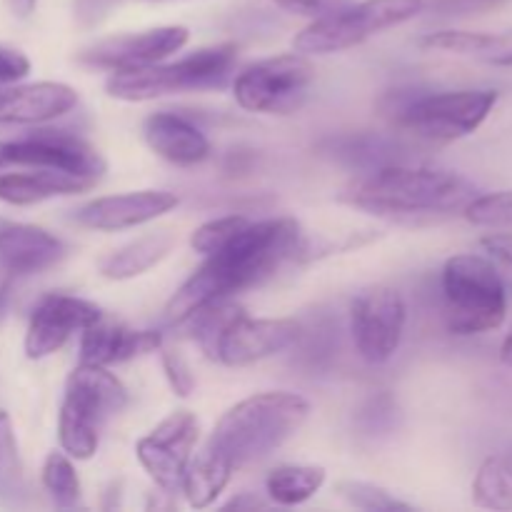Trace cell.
<instances>
[{"instance_id": "6da1fadb", "label": "cell", "mask_w": 512, "mask_h": 512, "mask_svg": "<svg viewBox=\"0 0 512 512\" xmlns=\"http://www.w3.org/2000/svg\"><path fill=\"white\" fill-rule=\"evenodd\" d=\"M300 248L303 233L293 218L248 220L223 248L205 255L203 265L175 290L165 305V320L183 325L205 305L265 283Z\"/></svg>"}, {"instance_id": "7a4b0ae2", "label": "cell", "mask_w": 512, "mask_h": 512, "mask_svg": "<svg viewBox=\"0 0 512 512\" xmlns=\"http://www.w3.org/2000/svg\"><path fill=\"white\" fill-rule=\"evenodd\" d=\"M475 195L478 188L450 170L385 163L350 183L343 200L373 215L438 218V215L463 213Z\"/></svg>"}, {"instance_id": "3957f363", "label": "cell", "mask_w": 512, "mask_h": 512, "mask_svg": "<svg viewBox=\"0 0 512 512\" xmlns=\"http://www.w3.org/2000/svg\"><path fill=\"white\" fill-rule=\"evenodd\" d=\"M310 403L298 393L273 390L235 403L210 433L205 448L240 470L283 448L305 425Z\"/></svg>"}, {"instance_id": "277c9868", "label": "cell", "mask_w": 512, "mask_h": 512, "mask_svg": "<svg viewBox=\"0 0 512 512\" xmlns=\"http://www.w3.org/2000/svg\"><path fill=\"white\" fill-rule=\"evenodd\" d=\"M128 405V388L105 365L80 363L65 380L58 413V443L68 458L90 460L110 418Z\"/></svg>"}, {"instance_id": "5b68a950", "label": "cell", "mask_w": 512, "mask_h": 512, "mask_svg": "<svg viewBox=\"0 0 512 512\" xmlns=\"http://www.w3.org/2000/svg\"><path fill=\"white\" fill-rule=\"evenodd\" d=\"M235 63H238V45H208L175 63H155L148 68L110 73L105 90L110 98L125 103H148L168 95L215 90L233 78Z\"/></svg>"}, {"instance_id": "8992f818", "label": "cell", "mask_w": 512, "mask_h": 512, "mask_svg": "<svg viewBox=\"0 0 512 512\" xmlns=\"http://www.w3.org/2000/svg\"><path fill=\"white\" fill-rule=\"evenodd\" d=\"M445 325L453 335L470 338L498 330L508 315L503 275L485 255L460 253L443 265L440 275Z\"/></svg>"}, {"instance_id": "52a82bcc", "label": "cell", "mask_w": 512, "mask_h": 512, "mask_svg": "<svg viewBox=\"0 0 512 512\" xmlns=\"http://www.w3.org/2000/svg\"><path fill=\"white\" fill-rule=\"evenodd\" d=\"M423 8L425 0H363L340 5L305 25L293 38V50L303 55L343 53L383 30L413 20Z\"/></svg>"}, {"instance_id": "ba28073f", "label": "cell", "mask_w": 512, "mask_h": 512, "mask_svg": "<svg viewBox=\"0 0 512 512\" xmlns=\"http://www.w3.org/2000/svg\"><path fill=\"white\" fill-rule=\"evenodd\" d=\"M493 88L443 90L410 98L398 108V125L430 143H453L473 135L498 105Z\"/></svg>"}, {"instance_id": "9c48e42d", "label": "cell", "mask_w": 512, "mask_h": 512, "mask_svg": "<svg viewBox=\"0 0 512 512\" xmlns=\"http://www.w3.org/2000/svg\"><path fill=\"white\" fill-rule=\"evenodd\" d=\"M315 83L310 55L285 53L258 60L233 80V98L248 113L293 115L308 100Z\"/></svg>"}, {"instance_id": "30bf717a", "label": "cell", "mask_w": 512, "mask_h": 512, "mask_svg": "<svg viewBox=\"0 0 512 512\" xmlns=\"http://www.w3.org/2000/svg\"><path fill=\"white\" fill-rule=\"evenodd\" d=\"M408 323V305L400 290L390 285H370L360 290L350 308V330L360 358L383 365L398 353Z\"/></svg>"}, {"instance_id": "8fae6325", "label": "cell", "mask_w": 512, "mask_h": 512, "mask_svg": "<svg viewBox=\"0 0 512 512\" xmlns=\"http://www.w3.org/2000/svg\"><path fill=\"white\" fill-rule=\"evenodd\" d=\"M50 168L98 183L105 160L88 140L68 130H35L18 140H0V173L5 168Z\"/></svg>"}, {"instance_id": "7c38bea8", "label": "cell", "mask_w": 512, "mask_h": 512, "mask_svg": "<svg viewBox=\"0 0 512 512\" xmlns=\"http://www.w3.org/2000/svg\"><path fill=\"white\" fill-rule=\"evenodd\" d=\"M200 423L190 410H175L135 443V458L158 490L175 495L198 443Z\"/></svg>"}, {"instance_id": "4fadbf2b", "label": "cell", "mask_w": 512, "mask_h": 512, "mask_svg": "<svg viewBox=\"0 0 512 512\" xmlns=\"http://www.w3.org/2000/svg\"><path fill=\"white\" fill-rule=\"evenodd\" d=\"M303 338V325L290 318H250L243 308L233 315L215 343L210 360L245 368L285 353Z\"/></svg>"}, {"instance_id": "5bb4252c", "label": "cell", "mask_w": 512, "mask_h": 512, "mask_svg": "<svg viewBox=\"0 0 512 512\" xmlns=\"http://www.w3.org/2000/svg\"><path fill=\"white\" fill-rule=\"evenodd\" d=\"M190 30L185 25H160L140 33L115 35L88 45L78 53V60L90 68L120 73V70L148 68L163 63L170 55L180 53L188 45Z\"/></svg>"}, {"instance_id": "9a60e30c", "label": "cell", "mask_w": 512, "mask_h": 512, "mask_svg": "<svg viewBox=\"0 0 512 512\" xmlns=\"http://www.w3.org/2000/svg\"><path fill=\"white\" fill-rule=\"evenodd\" d=\"M103 310L78 295L50 293L30 313L23 350L30 360H43L65 348L75 333L98 320Z\"/></svg>"}, {"instance_id": "2e32d148", "label": "cell", "mask_w": 512, "mask_h": 512, "mask_svg": "<svg viewBox=\"0 0 512 512\" xmlns=\"http://www.w3.org/2000/svg\"><path fill=\"white\" fill-rule=\"evenodd\" d=\"M180 198L170 190H130L120 195H103L75 210V223L98 233L140 228L178 208Z\"/></svg>"}, {"instance_id": "e0dca14e", "label": "cell", "mask_w": 512, "mask_h": 512, "mask_svg": "<svg viewBox=\"0 0 512 512\" xmlns=\"http://www.w3.org/2000/svg\"><path fill=\"white\" fill-rule=\"evenodd\" d=\"M163 348V335L158 330H135L125 323L100 315L98 320L80 330V363L120 365L140 355Z\"/></svg>"}, {"instance_id": "ac0fdd59", "label": "cell", "mask_w": 512, "mask_h": 512, "mask_svg": "<svg viewBox=\"0 0 512 512\" xmlns=\"http://www.w3.org/2000/svg\"><path fill=\"white\" fill-rule=\"evenodd\" d=\"M78 105V90L68 83H25L0 88V128L3 125H43L63 118Z\"/></svg>"}, {"instance_id": "d6986e66", "label": "cell", "mask_w": 512, "mask_h": 512, "mask_svg": "<svg viewBox=\"0 0 512 512\" xmlns=\"http://www.w3.org/2000/svg\"><path fill=\"white\" fill-rule=\"evenodd\" d=\"M65 258L63 240L28 223L0 220V273L35 275Z\"/></svg>"}, {"instance_id": "ffe728a7", "label": "cell", "mask_w": 512, "mask_h": 512, "mask_svg": "<svg viewBox=\"0 0 512 512\" xmlns=\"http://www.w3.org/2000/svg\"><path fill=\"white\" fill-rule=\"evenodd\" d=\"M143 138L158 158L178 168L205 163L213 153L208 135L193 120L170 110H155L143 120Z\"/></svg>"}, {"instance_id": "44dd1931", "label": "cell", "mask_w": 512, "mask_h": 512, "mask_svg": "<svg viewBox=\"0 0 512 512\" xmlns=\"http://www.w3.org/2000/svg\"><path fill=\"white\" fill-rule=\"evenodd\" d=\"M93 185L95 180L80 178L65 170L28 168V173L0 175V200L8 205H35L43 200L85 193Z\"/></svg>"}, {"instance_id": "7402d4cb", "label": "cell", "mask_w": 512, "mask_h": 512, "mask_svg": "<svg viewBox=\"0 0 512 512\" xmlns=\"http://www.w3.org/2000/svg\"><path fill=\"white\" fill-rule=\"evenodd\" d=\"M175 248V233L170 230H155V233H145L140 238L130 240V243L120 245V248L110 250L103 255L98 263V270L103 278L108 280H133L153 270L155 265L163 263Z\"/></svg>"}, {"instance_id": "603a6c76", "label": "cell", "mask_w": 512, "mask_h": 512, "mask_svg": "<svg viewBox=\"0 0 512 512\" xmlns=\"http://www.w3.org/2000/svg\"><path fill=\"white\" fill-rule=\"evenodd\" d=\"M233 475L235 470L230 468V463H225L220 455L210 453L203 445V450L195 453V458H190L188 468H185L180 493L193 508H210L228 488Z\"/></svg>"}, {"instance_id": "cb8c5ba5", "label": "cell", "mask_w": 512, "mask_h": 512, "mask_svg": "<svg viewBox=\"0 0 512 512\" xmlns=\"http://www.w3.org/2000/svg\"><path fill=\"white\" fill-rule=\"evenodd\" d=\"M325 485V468L320 465H280L265 478V495L273 505L293 508L308 503Z\"/></svg>"}, {"instance_id": "d4e9b609", "label": "cell", "mask_w": 512, "mask_h": 512, "mask_svg": "<svg viewBox=\"0 0 512 512\" xmlns=\"http://www.w3.org/2000/svg\"><path fill=\"white\" fill-rule=\"evenodd\" d=\"M428 50L453 55H478L493 63L512 48V33H473V30H435L420 38Z\"/></svg>"}, {"instance_id": "484cf974", "label": "cell", "mask_w": 512, "mask_h": 512, "mask_svg": "<svg viewBox=\"0 0 512 512\" xmlns=\"http://www.w3.org/2000/svg\"><path fill=\"white\" fill-rule=\"evenodd\" d=\"M40 483H43L45 493H48V498L53 500L58 508H83V485H80L78 470H75L73 458H68L63 450H60V453H50L48 458H45Z\"/></svg>"}, {"instance_id": "4316f807", "label": "cell", "mask_w": 512, "mask_h": 512, "mask_svg": "<svg viewBox=\"0 0 512 512\" xmlns=\"http://www.w3.org/2000/svg\"><path fill=\"white\" fill-rule=\"evenodd\" d=\"M473 503L485 510H512V470L503 458H488L473 480Z\"/></svg>"}, {"instance_id": "83f0119b", "label": "cell", "mask_w": 512, "mask_h": 512, "mask_svg": "<svg viewBox=\"0 0 512 512\" xmlns=\"http://www.w3.org/2000/svg\"><path fill=\"white\" fill-rule=\"evenodd\" d=\"M468 223L490 230H512V190L475 195L463 208Z\"/></svg>"}, {"instance_id": "f1b7e54d", "label": "cell", "mask_w": 512, "mask_h": 512, "mask_svg": "<svg viewBox=\"0 0 512 512\" xmlns=\"http://www.w3.org/2000/svg\"><path fill=\"white\" fill-rule=\"evenodd\" d=\"M335 493L345 500L348 505L358 510L370 512H395V510H413L408 503L395 498L390 490L380 488V485L363 483V480H340L335 485Z\"/></svg>"}, {"instance_id": "f546056e", "label": "cell", "mask_w": 512, "mask_h": 512, "mask_svg": "<svg viewBox=\"0 0 512 512\" xmlns=\"http://www.w3.org/2000/svg\"><path fill=\"white\" fill-rule=\"evenodd\" d=\"M25 493L23 465H20L18 443L13 425L5 413H0V498H18Z\"/></svg>"}, {"instance_id": "4dcf8cb0", "label": "cell", "mask_w": 512, "mask_h": 512, "mask_svg": "<svg viewBox=\"0 0 512 512\" xmlns=\"http://www.w3.org/2000/svg\"><path fill=\"white\" fill-rule=\"evenodd\" d=\"M248 220L250 218H245V215H235V213L208 220V223H203L200 228L193 230V235H190V248H193L195 253L203 255V258L205 255H213L215 250L223 248V245L228 243V240L233 238V235L248 223Z\"/></svg>"}, {"instance_id": "1f68e13d", "label": "cell", "mask_w": 512, "mask_h": 512, "mask_svg": "<svg viewBox=\"0 0 512 512\" xmlns=\"http://www.w3.org/2000/svg\"><path fill=\"white\" fill-rule=\"evenodd\" d=\"M160 363H163V373L168 378L170 388L178 398H190L195 390V375L190 370L188 360L178 353V350L160 348Z\"/></svg>"}, {"instance_id": "d6a6232c", "label": "cell", "mask_w": 512, "mask_h": 512, "mask_svg": "<svg viewBox=\"0 0 512 512\" xmlns=\"http://www.w3.org/2000/svg\"><path fill=\"white\" fill-rule=\"evenodd\" d=\"M30 73V60L20 50L0 48V88L23 80Z\"/></svg>"}, {"instance_id": "836d02e7", "label": "cell", "mask_w": 512, "mask_h": 512, "mask_svg": "<svg viewBox=\"0 0 512 512\" xmlns=\"http://www.w3.org/2000/svg\"><path fill=\"white\" fill-rule=\"evenodd\" d=\"M480 248L490 260L512 270V230H493L480 238Z\"/></svg>"}, {"instance_id": "e575fe53", "label": "cell", "mask_w": 512, "mask_h": 512, "mask_svg": "<svg viewBox=\"0 0 512 512\" xmlns=\"http://www.w3.org/2000/svg\"><path fill=\"white\" fill-rule=\"evenodd\" d=\"M123 0H75V18L85 28L103 23Z\"/></svg>"}, {"instance_id": "d590c367", "label": "cell", "mask_w": 512, "mask_h": 512, "mask_svg": "<svg viewBox=\"0 0 512 512\" xmlns=\"http://www.w3.org/2000/svg\"><path fill=\"white\" fill-rule=\"evenodd\" d=\"M273 3L293 15H305V18H318L328 10L340 8V0H273Z\"/></svg>"}, {"instance_id": "8d00e7d4", "label": "cell", "mask_w": 512, "mask_h": 512, "mask_svg": "<svg viewBox=\"0 0 512 512\" xmlns=\"http://www.w3.org/2000/svg\"><path fill=\"white\" fill-rule=\"evenodd\" d=\"M268 505H273V503H270V500L258 498L255 493H240V495H235L233 500H228L223 508L225 510H255V508H268Z\"/></svg>"}, {"instance_id": "74e56055", "label": "cell", "mask_w": 512, "mask_h": 512, "mask_svg": "<svg viewBox=\"0 0 512 512\" xmlns=\"http://www.w3.org/2000/svg\"><path fill=\"white\" fill-rule=\"evenodd\" d=\"M8 3H10V10H13L18 18H30L35 5H38V0H8Z\"/></svg>"}, {"instance_id": "f35d334b", "label": "cell", "mask_w": 512, "mask_h": 512, "mask_svg": "<svg viewBox=\"0 0 512 512\" xmlns=\"http://www.w3.org/2000/svg\"><path fill=\"white\" fill-rule=\"evenodd\" d=\"M500 360H503V365L512 368V330L508 333V338H505L503 348H500Z\"/></svg>"}, {"instance_id": "ab89813d", "label": "cell", "mask_w": 512, "mask_h": 512, "mask_svg": "<svg viewBox=\"0 0 512 512\" xmlns=\"http://www.w3.org/2000/svg\"><path fill=\"white\" fill-rule=\"evenodd\" d=\"M495 65H508V68H510V65H512V53H510V55H505V58H500L498 63H495Z\"/></svg>"}]
</instances>
